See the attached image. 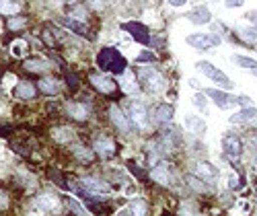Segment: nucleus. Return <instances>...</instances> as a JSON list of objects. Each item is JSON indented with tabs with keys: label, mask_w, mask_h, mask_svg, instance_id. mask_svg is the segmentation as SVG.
Instances as JSON below:
<instances>
[{
	"label": "nucleus",
	"mask_w": 257,
	"mask_h": 216,
	"mask_svg": "<svg viewBox=\"0 0 257 216\" xmlns=\"http://www.w3.org/2000/svg\"><path fill=\"white\" fill-rule=\"evenodd\" d=\"M97 66L103 72H109V74H123L127 62H125V58L121 56L119 50H115V48H103L97 54Z\"/></svg>",
	"instance_id": "1"
},
{
	"label": "nucleus",
	"mask_w": 257,
	"mask_h": 216,
	"mask_svg": "<svg viewBox=\"0 0 257 216\" xmlns=\"http://www.w3.org/2000/svg\"><path fill=\"white\" fill-rule=\"evenodd\" d=\"M138 78H140V84L148 93H163L167 89V78L155 68H140Z\"/></svg>",
	"instance_id": "2"
},
{
	"label": "nucleus",
	"mask_w": 257,
	"mask_h": 216,
	"mask_svg": "<svg viewBox=\"0 0 257 216\" xmlns=\"http://www.w3.org/2000/svg\"><path fill=\"white\" fill-rule=\"evenodd\" d=\"M125 116L127 120H130V124H134L140 132H144V130L148 128V112L146 107L140 103V101H125Z\"/></svg>",
	"instance_id": "3"
},
{
	"label": "nucleus",
	"mask_w": 257,
	"mask_h": 216,
	"mask_svg": "<svg viewBox=\"0 0 257 216\" xmlns=\"http://www.w3.org/2000/svg\"><path fill=\"white\" fill-rule=\"evenodd\" d=\"M196 68L202 72V74H206L212 82H216V84H220L222 86V89H232V86H234V82L220 70V68H216V66H214V64L212 62H206V60H200L198 64H196Z\"/></svg>",
	"instance_id": "4"
},
{
	"label": "nucleus",
	"mask_w": 257,
	"mask_h": 216,
	"mask_svg": "<svg viewBox=\"0 0 257 216\" xmlns=\"http://www.w3.org/2000/svg\"><path fill=\"white\" fill-rule=\"evenodd\" d=\"M222 150H224V157L232 163H237L243 155V140L234 134H226L222 138Z\"/></svg>",
	"instance_id": "5"
},
{
	"label": "nucleus",
	"mask_w": 257,
	"mask_h": 216,
	"mask_svg": "<svg viewBox=\"0 0 257 216\" xmlns=\"http://www.w3.org/2000/svg\"><path fill=\"white\" fill-rule=\"evenodd\" d=\"M185 41L189 43L191 48H196V50H210L212 46H220V37L218 35H212V33H194V35H187Z\"/></svg>",
	"instance_id": "6"
},
{
	"label": "nucleus",
	"mask_w": 257,
	"mask_h": 216,
	"mask_svg": "<svg viewBox=\"0 0 257 216\" xmlns=\"http://www.w3.org/2000/svg\"><path fill=\"white\" fill-rule=\"evenodd\" d=\"M121 29L130 33L138 43H148V41H151V31H148L146 25L138 23V21H127V23L121 25Z\"/></svg>",
	"instance_id": "7"
},
{
	"label": "nucleus",
	"mask_w": 257,
	"mask_h": 216,
	"mask_svg": "<svg viewBox=\"0 0 257 216\" xmlns=\"http://www.w3.org/2000/svg\"><path fill=\"white\" fill-rule=\"evenodd\" d=\"M194 173H196V177H198V179H202L204 183L216 181V177H218V169L214 167L212 163H206V161H202V163H196V167H194Z\"/></svg>",
	"instance_id": "8"
},
{
	"label": "nucleus",
	"mask_w": 257,
	"mask_h": 216,
	"mask_svg": "<svg viewBox=\"0 0 257 216\" xmlns=\"http://www.w3.org/2000/svg\"><path fill=\"white\" fill-rule=\"evenodd\" d=\"M80 183H82V189H87V191L95 193V196H107V193L111 191V187L107 185L105 181L95 179V177H84Z\"/></svg>",
	"instance_id": "9"
},
{
	"label": "nucleus",
	"mask_w": 257,
	"mask_h": 216,
	"mask_svg": "<svg viewBox=\"0 0 257 216\" xmlns=\"http://www.w3.org/2000/svg\"><path fill=\"white\" fill-rule=\"evenodd\" d=\"M35 206L44 214H50V212H58L60 210V200L54 196V193H41V196L35 200Z\"/></svg>",
	"instance_id": "10"
},
{
	"label": "nucleus",
	"mask_w": 257,
	"mask_h": 216,
	"mask_svg": "<svg viewBox=\"0 0 257 216\" xmlns=\"http://www.w3.org/2000/svg\"><path fill=\"white\" fill-rule=\"evenodd\" d=\"M91 82H93V86L97 91H101V93H113L115 91V80L111 78V76H105V74H91Z\"/></svg>",
	"instance_id": "11"
},
{
	"label": "nucleus",
	"mask_w": 257,
	"mask_h": 216,
	"mask_svg": "<svg viewBox=\"0 0 257 216\" xmlns=\"http://www.w3.org/2000/svg\"><path fill=\"white\" fill-rule=\"evenodd\" d=\"M208 97L216 103L220 110H226V107H230V105H234L237 103V97H232V95H228V93H224V91H218V89H210L208 91Z\"/></svg>",
	"instance_id": "12"
},
{
	"label": "nucleus",
	"mask_w": 257,
	"mask_h": 216,
	"mask_svg": "<svg viewBox=\"0 0 257 216\" xmlns=\"http://www.w3.org/2000/svg\"><path fill=\"white\" fill-rule=\"evenodd\" d=\"M109 116H111V122H113V126H117V128L121 130V132H127V130H130V120H127V116L121 112V107H117V105H111Z\"/></svg>",
	"instance_id": "13"
},
{
	"label": "nucleus",
	"mask_w": 257,
	"mask_h": 216,
	"mask_svg": "<svg viewBox=\"0 0 257 216\" xmlns=\"http://www.w3.org/2000/svg\"><path fill=\"white\" fill-rule=\"evenodd\" d=\"M95 153L105 157V159H109L115 155V142L111 138H99L95 140Z\"/></svg>",
	"instance_id": "14"
},
{
	"label": "nucleus",
	"mask_w": 257,
	"mask_h": 216,
	"mask_svg": "<svg viewBox=\"0 0 257 216\" xmlns=\"http://www.w3.org/2000/svg\"><path fill=\"white\" fill-rule=\"evenodd\" d=\"M232 124H251V122H257V110L255 107H243L239 114H234L230 118Z\"/></svg>",
	"instance_id": "15"
},
{
	"label": "nucleus",
	"mask_w": 257,
	"mask_h": 216,
	"mask_svg": "<svg viewBox=\"0 0 257 216\" xmlns=\"http://www.w3.org/2000/svg\"><path fill=\"white\" fill-rule=\"evenodd\" d=\"M151 177H153L157 183L167 185V183L171 181V175H169V165H167V163H159V165H155V167H153V171H151Z\"/></svg>",
	"instance_id": "16"
},
{
	"label": "nucleus",
	"mask_w": 257,
	"mask_h": 216,
	"mask_svg": "<svg viewBox=\"0 0 257 216\" xmlns=\"http://www.w3.org/2000/svg\"><path fill=\"white\" fill-rule=\"evenodd\" d=\"M173 116H175V107L169 105V103H161V105L157 107V112H155V120H157L159 124L171 122V120H173Z\"/></svg>",
	"instance_id": "17"
},
{
	"label": "nucleus",
	"mask_w": 257,
	"mask_h": 216,
	"mask_svg": "<svg viewBox=\"0 0 257 216\" xmlns=\"http://www.w3.org/2000/svg\"><path fill=\"white\" fill-rule=\"evenodd\" d=\"M187 19L191 21V23H196V25H206L212 17H210V11L206 7H198V9H194L187 15Z\"/></svg>",
	"instance_id": "18"
},
{
	"label": "nucleus",
	"mask_w": 257,
	"mask_h": 216,
	"mask_svg": "<svg viewBox=\"0 0 257 216\" xmlns=\"http://www.w3.org/2000/svg\"><path fill=\"white\" fill-rule=\"evenodd\" d=\"M39 89L44 91L46 95H58L60 89H62V84L56 78H44V80H39Z\"/></svg>",
	"instance_id": "19"
},
{
	"label": "nucleus",
	"mask_w": 257,
	"mask_h": 216,
	"mask_svg": "<svg viewBox=\"0 0 257 216\" xmlns=\"http://www.w3.org/2000/svg\"><path fill=\"white\" fill-rule=\"evenodd\" d=\"M127 210H130L132 216H148V204L142 198H134L130 206H127Z\"/></svg>",
	"instance_id": "20"
},
{
	"label": "nucleus",
	"mask_w": 257,
	"mask_h": 216,
	"mask_svg": "<svg viewBox=\"0 0 257 216\" xmlns=\"http://www.w3.org/2000/svg\"><path fill=\"white\" fill-rule=\"evenodd\" d=\"M66 112H68V116L70 118H74V120H87V107L84 105H80V103H68L66 105Z\"/></svg>",
	"instance_id": "21"
},
{
	"label": "nucleus",
	"mask_w": 257,
	"mask_h": 216,
	"mask_svg": "<svg viewBox=\"0 0 257 216\" xmlns=\"http://www.w3.org/2000/svg\"><path fill=\"white\" fill-rule=\"evenodd\" d=\"M15 95L21 99H31V97H35V86L31 82H19L15 89Z\"/></svg>",
	"instance_id": "22"
},
{
	"label": "nucleus",
	"mask_w": 257,
	"mask_h": 216,
	"mask_svg": "<svg viewBox=\"0 0 257 216\" xmlns=\"http://www.w3.org/2000/svg\"><path fill=\"white\" fill-rule=\"evenodd\" d=\"M48 68H50V64L46 60H39V58H33V60L25 62V70H29V72H44Z\"/></svg>",
	"instance_id": "23"
},
{
	"label": "nucleus",
	"mask_w": 257,
	"mask_h": 216,
	"mask_svg": "<svg viewBox=\"0 0 257 216\" xmlns=\"http://www.w3.org/2000/svg\"><path fill=\"white\" fill-rule=\"evenodd\" d=\"M60 23H62L64 27H68V29L80 33V35H87V25H84V23H78V21H74V19H70V17H64Z\"/></svg>",
	"instance_id": "24"
},
{
	"label": "nucleus",
	"mask_w": 257,
	"mask_h": 216,
	"mask_svg": "<svg viewBox=\"0 0 257 216\" xmlns=\"http://www.w3.org/2000/svg\"><path fill=\"white\" fill-rule=\"evenodd\" d=\"M19 13V3L17 0H0V15H17Z\"/></svg>",
	"instance_id": "25"
},
{
	"label": "nucleus",
	"mask_w": 257,
	"mask_h": 216,
	"mask_svg": "<svg viewBox=\"0 0 257 216\" xmlns=\"http://www.w3.org/2000/svg\"><path fill=\"white\" fill-rule=\"evenodd\" d=\"M239 33H241V39H243L245 43H249V46H257V29H253V27H243Z\"/></svg>",
	"instance_id": "26"
},
{
	"label": "nucleus",
	"mask_w": 257,
	"mask_h": 216,
	"mask_svg": "<svg viewBox=\"0 0 257 216\" xmlns=\"http://www.w3.org/2000/svg\"><path fill=\"white\" fill-rule=\"evenodd\" d=\"M234 64H239L241 68H249V70H257V60L253 58H245V56H234Z\"/></svg>",
	"instance_id": "27"
},
{
	"label": "nucleus",
	"mask_w": 257,
	"mask_h": 216,
	"mask_svg": "<svg viewBox=\"0 0 257 216\" xmlns=\"http://www.w3.org/2000/svg\"><path fill=\"white\" fill-rule=\"evenodd\" d=\"M54 138L58 142H70L72 140V130L70 128H56L54 130Z\"/></svg>",
	"instance_id": "28"
},
{
	"label": "nucleus",
	"mask_w": 257,
	"mask_h": 216,
	"mask_svg": "<svg viewBox=\"0 0 257 216\" xmlns=\"http://www.w3.org/2000/svg\"><path fill=\"white\" fill-rule=\"evenodd\" d=\"M25 52H27V43H25L23 39H17V41H13V46H11V54H13L15 58L25 56Z\"/></svg>",
	"instance_id": "29"
},
{
	"label": "nucleus",
	"mask_w": 257,
	"mask_h": 216,
	"mask_svg": "<svg viewBox=\"0 0 257 216\" xmlns=\"http://www.w3.org/2000/svg\"><path fill=\"white\" fill-rule=\"evenodd\" d=\"M64 202H66V204L72 208V212H76L78 216H89V212L84 210L80 204H76V200H74V198H70V196H64Z\"/></svg>",
	"instance_id": "30"
},
{
	"label": "nucleus",
	"mask_w": 257,
	"mask_h": 216,
	"mask_svg": "<svg viewBox=\"0 0 257 216\" xmlns=\"http://www.w3.org/2000/svg\"><path fill=\"white\" fill-rule=\"evenodd\" d=\"M194 105L198 107L200 112H206V107H208V103H206V95H204V93H196V95H194Z\"/></svg>",
	"instance_id": "31"
},
{
	"label": "nucleus",
	"mask_w": 257,
	"mask_h": 216,
	"mask_svg": "<svg viewBox=\"0 0 257 216\" xmlns=\"http://www.w3.org/2000/svg\"><path fill=\"white\" fill-rule=\"evenodd\" d=\"M187 126L191 128V130H198V132H204V130H206V126H204V122L200 120V118H187Z\"/></svg>",
	"instance_id": "32"
},
{
	"label": "nucleus",
	"mask_w": 257,
	"mask_h": 216,
	"mask_svg": "<svg viewBox=\"0 0 257 216\" xmlns=\"http://www.w3.org/2000/svg\"><path fill=\"white\" fill-rule=\"evenodd\" d=\"M25 23H27L25 19L17 17V19H11V21H9V27H11V29H23V27H25Z\"/></svg>",
	"instance_id": "33"
},
{
	"label": "nucleus",
	"mask_w": 257,
	"mask_h": 216,
	"mask_svg": "<svg viewBox=\"0 0 257 216\" xmlns=\"http://www.w3.org/2000/svg\"><path fill=\"white\" fill-rule=\"evenodd\" d=\"M187 181H189V185L194 187V189H200V191H204V189H206V185H202L204 181H202V179H198V177H194V175H189V177H187Z\"/></svg>",
	"instance_id": "34"
},
{
	"label": "nucleus",
	"mask_w": 257,
	"mask_h": 216,
	"mask_svg": "<svg viewBox=\"0 0 257 216\" xmlns=\"http://www.w3.org/2000/svg\"><path fill=\"white\" fill-rule=\"evenodd\" d=\"M155 60H157V56L151 54V52H142V54L136 58V62H155Z\"/></svg>",
	"instance_id": "35"
},
{
	"label": "nucleus",
	"mask_w": 257,
	"mask_h": 216,
	"mask_svg": "<svg viewBox=\"0 0 257 216\" xmlns=\"http://www.w3.org/2000/svg\"><path fill=\"white\" fill-rule=\"evenodd\" d=\"M228 187H230V189H239V187H241L237 175H230V177H228Z\"/></svg>",
	"instance_id": "36"
},
{
	"label": "nucleus",
	"mask_w": 257,
	"mask_h": 216,
	"mask_svg": "<svg viewBox=\"0 0 257 216\" xmlns=\"http://www.w3.org/2000/svg\"><path fill=\"white\" fill-rule=\"evenodd\" d=\"M245 3V0H224V5L228 7V9H237V7H241Z\"/></svg>",
	"instance_id": "37"
},
{
	"label": "nucleus",
	"mask_w": 257,
	"mask_h": 216,
	"mask_svg": "<svg viewBox=\"0 0 257 216\" xmlns=\"http://www.w3.org/2000/svg\"><path fill=\"white\" fill-rule=\"evenodd\" d=\"M237 103H239V105H243V107H249V105H251V97H247V95L237 97Z\"/></svg>",
	"instance_id": "38"
},
{
	"label": "nucleus",
	"mask_w": 257,
	"mask_h": 216,
	"mask_svg": "<svg viewBox=\"0 0 257 216\" xmlns=\"http://www.w3.org/2000/svg\"><path fill=\"white\" fill-rule=\"evenodd\" d=\"M127 167H130V171L134 173V175H136V177H142V171L138 169V165H134V163H132V165H127Z\"/></svg>",
	"instance_id": "39"
},
{
	"label": "nucleus",
	"mask_w": 257,
	"mask_h": 216,
	"mask_svg": "<svg viewBox=\"0 0 257 216\" xmlns=\"http://www.w3.org/2000/svg\"><path fill=\"white\" fill-rule=\"evenodd\" d=\"M167 3H169L171 7H183V5L187 3V0H167Z\"/></svg>",
	"instance_id": "40"
},
{
	"label": "nucleus",
	"mask_w": 257,
	"mask_h": 216,
	"mask_svg": "<svg viewBox=\"0 0 257 216\" xmlns=\"http://www.w3.org/2000/svg\"><path fill=\"white\" fill-rule=\"evenodd\" d=\"M115 216H132V214H130V210H127V208H121V210H119Z\"/></svg>",
	"instance_id": "41"
},
{
	"label": "nucleus",
	"mask_w": 257,
	"mask_h": 216,
	"mask_svg": "<svg viewBox=\"0 0 257 216\" xmlns=\"http://www.w3.org/2000/svg\"><path fill=\"white\" fill-rule=\"evenodd\" d=\"M249 17H251V19H253V21H255V23H257V13H251V15H249Z\"/></svg>",
	"instance_id": "42"
},
{
	"label": "nucleus",
	"mask_w": 257,
	"mask_h": 216,
	"mask_svg": "<svg viewBox=\"0 0 257 216\" xmlns=\"http://www.w3.org/2000/svg\"><path fill=\"white\" fill-rule=\"evenodd\" d=\"M161 216H173V214H169V212H163V214H161Z\"/></svg>",
	"instance_id": "43"
},
{
	"label": "nucleus",
	"mask_w": 257,
	"mask_h": 216,
	"mask_svg": "<svg viewBox=\"0 0 257 216\" xmlns=\"http://www.w3.org/2000/svg\"><path fill=\"white\" fill-rule=\"evenodd\" d=\"M255 76H257V70H255Z\"/></svg>",
	"instance_id": "44"
},
{
	"label": "nucleus",
	"mask_w": 257,
	"mask_h": 216,
	"mask_svg": "<svg viewBox=\"0 0 257 216\" xmlns=\"http://www.w3.org/2000/svg\"><path fill=\"white\" fill-rule=\"evenodd\" d=\"M64 3H68V0H64Z\"/></svg>",
	"instance_id": "45"
}]
</instances>
